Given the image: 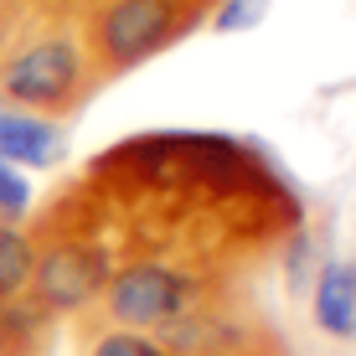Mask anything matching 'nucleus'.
I'll return each instance as SVG.
<instances>
[{
	"label": "nucleus",
	"mask_w": 356,
	"mask_h": 356,
	"mask_svg": "<svg viewBox=\"0 0 356 356\" xmlns=\"http://www.w3.org/2000/svg\"><path fill=\"white\" fill-rule=\"evenodd\" d=\"M26 6H31V0H0V16H21Z\"/></svg>",
	"instance_id": "nucleus-15"
},
{
	"label": "nucleus",
	"mask_w": 356,
	"mask_h": 356,
	"mask_svg": "<svg viewBox=\"0 0 356 356\" xmlns=\"http://www.w3.org/2000/svg\"><path fill=\"white\" fill-rule=\"evenodd\" d=\"M155 341L170 356H289L253 279L207 289L181 321L155 330Z\"/></svg>",
	"instance_id": "nucleus-4"
},
{
	"label": "nucleus",
	"mask_w": 356,
	"mask_h": 356,
	"mask_svg": "<svg viewBox=\"0 0 356 356\" xmlns=\"http://www.w3.org/2000/svg\"><path fill=\"white\" fill-rule=\"evenodd\" d=\"M83 356H170V351L155 336H140V330H88Z\"/></svg>",
	"instance_id": "nucleus-12"
},
{
	"label": "nucleus",
	"mask_w": 356,
	"mask_h": 356,
	"mask_svg": "<svg viewBox=\"0 0 356 356\" xmlns=\"http://www.w3.org/2000/svg\"><path fill=\"white\" fill-rule=\"evenodd\" d=\"M31 268H36V243L26 222H0V305L26 300Z\"/></svg>",
	"instance_id": "nucleus-10"
},
{
	"label": "nucleus",
	"mask_w": 356,
	"mask_h": 356,
	"mask_svg": "<svg viewBox=\"0 0 356 356\" xmlns=\"http://www.w3.org/2000/svg\"><path fill=\"white\" fill-rule=\"evenodd\" d=\"M57 341V321L31 300L0 305V356H47Z\"/></svg>",
	"instance_id": "nucleus-8"
},
{
	"label": "nucleus",
	"mask_w": 356,
	"mask_h": 356,
	"mask_svg": "<svg viewBox=\"0 0 356 356\" xmlns=\"http://www.w3.org/2000/svg\"><path fill=\"white\" fill-rule=\"evenodd\" d=\"M93 6H104V0H31V10H57V16H88Z\"/></svg>",
	"instance_id": "nucleus-14"
},
{
	"label": "nucleus",
	"mask_w": 356,
	"mask_h": 356,
	"mask_svg": "<svg viewBox=\"0 0 356 356\" xmlns=\"http://www.w3.org/2000/svg\"><path fill=\"white\" fill-rule=\"evenodd\" d=\"M119 264H170L212 284L259 279L305 222V196L259 140L150 129L98 150L47 196Z\"/></svg>",
	"instance_id": "nucleus-1"
},
{
	"label": "nucleus",
	"mask_w": 356,
	"mask_h": 356,
	"mask_svg": "<svg viewBox=\"0 0 356 356\" xmlns=\"http://www.w3.org/2000/svg\"><path fill=\"white\" fill-rule=\"evenodd\" d=\"M207 289H217L212 279H196L170 264H119L114 279L98 294V305L78 321V330L83 336L88 330H140V336H155L170 321H181Z\"/></svg>",
	"instance_id": "nucleus-5"
},
{
	"label": "nucleus",
	"mask_w": 356,
	"mask_h": 356,
	"mask_svg": "<svg viewBox=\"0 0 356 356\" xmlns=\"http://www.w3.org/2000/svg\"><path fill=\"white\" fill-rule=\"evenodd\" d=\"M268 10H274V0H217L207 26L217 36H243V31H259L268 21Z\"/></svg>",
	"instance_id": "nucleus-11"
},
{
	"label": "nucleus",
	"mask_w": 356,
	"mask_h": 356,
	"mask_svg": "<svg viewBox=\"0 0 356 356\" xmlns=\"http://www.w3.org/2000/svg\"><path fill=\"white\" fill-rule=\"evenodd\" d=\"M305 300H310V325L325 341H356V259L325 253Z\"/></svg>",
	"instance_id": "nucleus-7"
},
{
	"label": "nucleus",
	"mask_w": 356,
	"mask_h": 356,
	"mask_svg": "<svg viewBox=\"0 0 356 356\" xmlns=\"http://www.w3.org/2000/svg\"><path fill=\"white\" fill-rule=\"evenodd\" d=\"M325 238H321V227L315 222H300L284 238V248H279V264H284V289H289V300H305L315 284V268L325 264Z\"/></svg>",
	"instance_id": "nucleus-9"
},
{
	"label": "nucleus",
	"mask_w": 356,
	"mask_h": 356,
	"mask_svg": "<svg viewBox=\"0 0 356 356\" xmlns=\"http://www.w3.org/2000/svg\"><path fill=\"white\" fill-rule=\"evenodd\" d=\"M67 124L26 114L0 98V161H10L16 170H57L67 161Z\"/></svg>",
	"instance_id": "nucleus-6"
},
{
	"label": "nucleus",
	"mask_w": 356,
	"mask_h": 356,
	"mask_svg": "<svg viewBox=\"0 0 356 356\" xmlns=\"http://www.w3.org/2000/svg\"><path fill=\"white\" fill-rule=\"evenodd\" d=\"M31 217V181L26 170L0 161V222H26Z\"/></svg>",
	"instance_id": "nucleus-13"
},
{
	"label": "nucleus",
	"mask_w": 356,
	"mask_h": 356,
	"mask_svg": "<svg viewBox=\"0 0 356 356\" xmlns=\"http://www.w3.org/2000/svg\"><path fill=\"white\" fill-rule=\"evenodd\" d=\"M217 0H104L83 16V47L93 57L98 83L129 78L134 67L165 57L191 31L207 26Z\"/></svg>",
	"instance_id": "nucleus-3"
},
{
	"label": "nucleus",
	"mask_w": 356,
	"mask_h": 356,
	"mask_svg": "<svg viewBox=\"0 0 356 356\" xmlns=\"http://www.w3.org/2000/svg\"><path fill=\"white\" fill-rule=\"evenodd\" d=\"M21 16H26V10H21ZM21 16H0V52H6V36H10V26H16Z\"/></svg>",
	"instance_id": "nucleus-16"
},
{
	"label": "nucleus",
	"mask_w": 356,
	"mask_h": 356,
	"mask_svg": "<svg viewBox=\"0 0 356 356\" xmlns=\"http://www.w3.org/2000/svg\"><path fill=\"white\" fill-rule=\"evenodd\" d=\"M104 93L93 57L83 47V21L57 10H31L10 26L0 52V98L42 119H78Z\"/></svg>",
	"instance_id": "nucleus-2"
}]
</instances>
